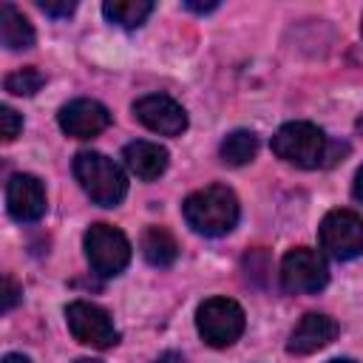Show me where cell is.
Wrapping results in <instances>:
<instances>
[{
    "instance_id": "1",
    "label": "cell",
    "mask_w": 363,
    "mask_h": 363,
    "mask_svg": "<svg viewBox=\"0 0 363 363\" xmlns=\"http://www.w3.org/2000/svg\"><path fill=\"white\" fill-rule=\"evenodd\" d=\"M182 213H184V221L199 235L218 238V235H227L238 224L241 207H238V199L230 187L207 184V187H201L184 199Z\"/></svg>"
},
{
    "instance_id": "2",
    "label": "cell",
    "mask_w": 363,
    "mask_h": 363,
    "mask_svg": "<svg viewBox=\"0 0 363 363\" xmlns=\"http://www.w3.org/2000/svg\"><path fill=\"white\" fill-rule=\"evenodd\" d=\"M74 176L99 207H116L128 193V179L122 167L99 150H79L74 156Z\"/></svg>"
},
{
    "instance_id": "3",
    "label": "cell",
    "mask_w": 363,
    "mask_h": 363,
    "mask_svg": "<svg viewBox=\"0 0 363 363\" xmlns=\"http://www.w3.org/2000/svg\"><path fill=\"white\" fill-rule=\"evenodd\" d=\"M272 153L286 164L312 170L326 159V136L312 122H286L272 136Z\"/></svg>"
},
{
    "instance_id": "4",
    "label": "cell",
    "mask_w": 363,
    "mask_h": 363,
    "mask_svg": "<svg viewBox=\"0 0 363 363\" xmlns=\"http://www.w3.org/2000/svg\"><path fill=\"white\" fill-rule=\"evenodd\" d=\"M244 309L233 301V298H207L204 303H199L196 309V329L204 337V343L224 349L233 346L241 335H244Z\"/></svg>"
},
{
    "instance_id": "5",
    "label": "cell",
    "mask_w": 363,
    "mask_h": 363,
    "mask_svg": "<svg viewBox=\"0 0 363 363\" xmlns=\"http://www.w3.org/2000/svg\"><path fill=\"white\" fill-rule=\"evenodd\" d=\"M82 247L91 269L102 278H113L130 264V241L125 238L122 230L111 224H91L85 230Z\"/></svg>"
},
{
    "instance_id": "6",
    "label": "cell",
    "mask_w": 363,
    "mask_h": 363,
    "mask_svg": "<svg viewBox=\"0 0 363 363\" xmlns=\"http://www.w3.org/2000/svg\"><path fill=\"white\" fill-rule=\"evenodd\" d=\"M281 284L295 295H315L329 284L326 261L312 247H295L281 261Z\"/></svg>"
},
{
    "instance_id": "7",
    "label": "cell",
    "mask_w": 363,
    "mask_h": 363,
    "mask_svg": "<svg viewBox=\"0 0 363 363\" xmlns=\"http://www.w3.org/2000/svg\"><path fill=\"white\" fill-rule=\"evenodd\" d=\"M65 323L74 340L94 346V349H111L119 343V332L111 320V315L88 301H71L65 306Z\"/></svg>"
},
{
    "instance_id": "8",
    "label": "cell",
    "mask_w": 363,
    "mask_h": 363,
    "mask_svg": "<svg viewBox=\"0 0 363 363\" xmlns=\"http://www.w3.org/2000/svg\"><path fill=\"white\" fill-rule=\"evenodd\" d=\"M320 247L335 261H352L363 252V218L352 210H332L323 216L320 227Z\"/></svg>"
},
{
    "instance_id": "9",
    "label": "cell",
    "mask_w": 363,
    "mask_h": 363,
    "mask_svg": "<svg viewBox=\"0 0 363 363\" xmlns=\"http://www.w3.org/2000/svg\"><path fill=\"white\" fill-rule=\"evenodd\" d=\"M133 116L150 128L153 133H162V136H179L184 128H187V113L184 108L164 96V94H147V96H139L133 102Z\"/></svg>"
},
{
    "instance_id": "10",
    "label": "cell",
    "mask_w": 363,
    "mask_h": 363,
    "mask_svg": "<svg viewBox=\"0 0 363 363\" xmlns=\"http://www.w3.org/2000/svg\"><path fill=\"white\" fill-rule=\"evenodd\" d=\"M6 207L9 216L20 224H31L45 213V187L31 173H14L6 184Z\"/></svg>"
},
{
    "instance_id": "11",
    "label": "cell",
    "mask_w": 363,
    "mask_h": 363,
    "mask_svg": "<svg viewBox=\"0 0 363 363\" xmlns=\"http://www.w3.org/2000/svg\"><path fill=\"white\" fill-rule=\"evenodd\" d=\"M60 128L74 139H91L111 125V111L96 99H71L60 108Z\"/></svg>"
},
{
    "instance_id": "12",
    "label": "cell",
    "mask_w": 363,
    "mask_h": 363,
    "mask_svg": "<svg viewBox=\"0 0 363 363\" xmlns=\"http://www.w3.org/2000/svg\"><path fill=\"white\" fill-rule=\"evenodd\" d=\"M337 335V323L323 315V312H306L298 326L292 329L289 340H286V352L289 354H312L323 346H329Z\"/></svg>"
},
{
    "instance_id": "13",
    "label": "cell",
    "mask_w": 363,
    "mask_h": 363,
    "mask_svg": "<svg viewBox=\"0 0 363 363\" xmlns=\"http://www.w3.org/2000/svg\"><path fill=\"white\" fill-rule=\"evenodd\" d=\"M122 159H125L128 170H130L136 179H142V182H153V179H159V176L167 170L170 153H167L162 145H156V142L136 139V142L125 145Z\"/></svg>"
},
{
    "instance_id": "14",
    "label": "cell",
    "mask_w": 363,
    "mask_h": 363,
    "mask_svg": "<svg viewBox=\"0 0 363 363\" xmlns=\"http://www.w3.org/2000/svg\"><path fill=\"white\" fill-rule=\"evenodd\" d=\"M0 40L9 51H26L34 45L37 34L23 11H17L11 3L0 6Z\"/></svg>"
},
{
    "instance_id": "15",
    "label": "cell",
    "mask_w": 363,
    "mask_h": 363,
    "mask_svg": "<svg viewBox=\"0 0 363 363\" xmlns=\"http://www.w3.org/2000/svg\"><path fill=\"white\" fill-rule=\"evenodd\" d=\"M139 247H142V255L150 267H170L179 258V244L167 227H156V224L147 227L142 233Z\"/></svg>"
},
{
    "instance_id": "16",
    "label": "cell",
    "mask_w": 363,
    "mask_h": 363,
    "mask_svg": "<svg viewBox=\"0 0 363 363\" xmlns=\"http://www.w3.org/2000/svg\"><path fill=\"white\" fill-rule=\"evenodd\" d=\"M218 153H221V162L224 164L241 167V164H247V162L255 159V153H258V136L252 130H244V128L241 130H233V133L224 136Z\"/></svg>"
},
{
    "instance_id": "17",
    "label": "cell",
    "mask_w": 363,
    "mask_h": 363,
    "mask_svg": "<svg viewBox=\"0 0 363 363\" xmlns=\"http://www.w3.org/2000/svg\"><path fill=\"white\" fill-rule=\"evenodd\" d=\"M150 11H153V3H150V0H111V3L102 6V14H105L111 23L122 26V28H136V26H142V23L150 17Z\"/></svg>"
},
{
    "instance_id": "18",
    "label": "cell",
    "mask_w": 363,
    "mask_h": 363,
    "mask_svg": "<svg viewBox=\"0 0 363 363\" xmlns=\"http://www.w3.org/2000/svg\"><path fill=\"white\" fill-rule=\"evenodd\" d=\"M43 82H45L43 71H37L34 65H26V68H17L6 77V91L14 96H34L43 88Z\"/></svg>"
},
{
    "instance_id": "19",
    "label": "cell",
    "mask_w": 363,
    "mask_h": 363,
    "mask_svg": "<svg viewBox=\"0 0 363 363\" xmlns=\"http://www.w3.org/2000/svg\"><path fill=\"white\" fill-rule=\"evenodd\" d=\"M0 125H3V142H14L17 133L23 130V116H20L14 108L3 105V108H0Z\"/></svg>"
},
{
    "instance_id": "20",
    "label": "cell",
    "mask_w": 363,
    "mask_h": 363,
    "mask_svg": "<svg viewBox=\"0 0 363 363\" xmlns=\"http://www.w3.org/2000/svg\"><path fill=\"white\" fill-rule=\"evenodd\" d=\"M48 17H68V14H74V9H77V3L74 0H62V3H54V0H40L37 3Z\"/></svg>"
},
{
    "instance_id": "21",
    "label": "cell",
    "mask_w": 363,
    "mask_h": 363,
    "mask_svg": "<svg viewBox=\"0 0 363 363\" xmlns=\"http://www.w3.org/2000/svg\"><path fill=\"white\" fill-rule=\"evenodd\" d=\"M17 298H20V286H17L11 278H6V298H3V309L9 312V309L17 303Z\"/></svg>"
},
{
    "instance_id": "22",
    "label": "cell",
    "mask_w": 363,
    "mask_h": 363,
    "mask_svg": "<svg viewBox=\"0 0 363 363\" xmlns=\"http://www.w3.org/2000/svg\"><path fill=\"white\" fill-rule=\"evenodd\" d=\"M184 9H190V11H196V14H207V11H216L218 9V3H184Z\"/></svg>"
},
{
    "instance_id": "23",
    "label": "cell",
    "mask_w": 363,
    "mask_h": 363,
    "mask_svg": "<svg viewBox=\"0 0 363 363\" xmlns=\"http://www.w3.org/2000/svg\"><path fill=\"white\" fill-rule=\"evenodd\" d=\"M153 363H184V357H182L179 352H164V354H159Z\"/></svg>"
},
{
    "instance_id": "24",
    "label": "cell",
    "mask_w": 363,
    "mask_h": 363,
    "mask_svg": "<svg viewBox=\"0 0 363 363\" xmlns=\"http://www.w3.org/2000/svg\"><path fill=\"white\" fill-rule=\"evenodd\" d=\"M352 193H354L357 201H363V167L354 173V187H352Z\"/></svg>"
},
{
    "instance_id": "25",
    "label": "cell",
    "mask_w": 363,
    "mask_h": 363,
    "mask_svg": "<svg viewBox=\"0 0 363 363\" xmlns=\"http://www.w3.org/2000/svg\"><path fill=\"white\" fill-rule=\"evenodd\" d=\"M3 363H31L26 354H17V352H9L6 357H3Z\"/></svg>"
},
{
    "instance_id": "26",
    "label": "cell",
    "mask_w": 363,
    "mask_h": 363,
    "mask_svg": "<svg viewBox=\"0 0 363 363\" xmlns=\"http://www.w3.org/2000/svg\"><path fill=\"white\" fill-rule=\"evenodd\" d=\"M326 363H354L352 357H335V360H326Z\"/></svg>"
},
{
    "instance_id": "27",
    "label": "cell",
    "mask_w": 363,
    "mask_h": 363,
    "mask_svg": "<svg viewBox=\"0 0 363 363\" xmlns=\"http://www.w3.org/2000/svg\"><path fill=\"white\" fill-rule=\"evenodd\" d=\"M77 363H99V360H88V357H79Z\"/></svg>"
},
{
    "instance_id": "28",
    "label": "cell",
    "mask_w": 363,
    "mask_h": 363,
    "mask_svg": "<svg viewBox=\"0 0 363 363\" xmlns=\"http://www.w3.org/2000/svg\"><path fill=\"white\" fill-rule=\"evenodd\" d=\"M360 37H363V20H360Z\"/></svg>"
}]
</instances>
